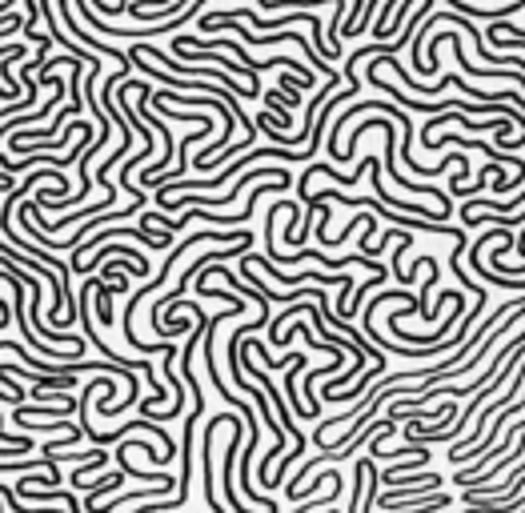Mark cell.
I'll list each match as a JSON object with an SVG mask.
<instances>
[{"instance_id": "6da1fadb", "label": "cell", "mask_w": 525, "mask_h": 513, "mask_svg": "<svg viewBox=\"0 0 525 513\" xmlns=\"http://www.w3.org/2000/svg\"><path fill=\"white\" fill-rule=\"evenodd\" d=\"M8 13H13V4H0V29H4V24L13 21V16H8Z\"/></svg>"}]
</instances>
